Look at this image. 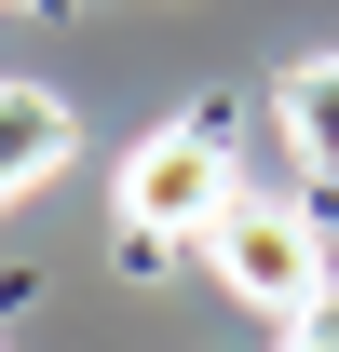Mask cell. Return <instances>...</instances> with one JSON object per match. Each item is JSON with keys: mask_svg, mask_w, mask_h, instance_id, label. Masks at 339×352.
Returning <instances> with one entry per match:
<instances>
[{"mask_svg": "<svg viewBox=\"0 0 339 352\" xmlns=\"http://www.w3.org/2000/svg\"><path fill=\"white\" fill-rule=\"evenodd\" d=\"M231 204H245V176H231V135H217V122L136 135V163H123V258L150 271L163 244H204Z\"/></svg>", "mask_w": 339, "mask_h": 352, "instance_id": "1", "label": "cell"}, {"mask_svg": "<svg viewBox=\"0 0 339 352\" xmlns=\"http://www.w3.org/2000/svg\"><path fill=\"white\" fill-rule=\"evenodd\" d=\"M204 258H217V285L245 311H271V325H298V311L326 298V230L298 217V204H258V190L204 230Z\"/></svg>", "mask_w": 339, "mask_h": 352, "instance_id": "2", "label": "cell"}, {"mask_svg": "<svg viewBox=\"0 0 339 352\" xmlns=\"http://www.w3.org/2000/svg\"><path fill=\"white\" fill-rule=\"evenodd\" d=\"M54 163H68V95H41V82H0V204H28Z\"/></svg>", "mask_w": 339, "mask_h": 352, "instance_id": "3", "label": "cell"}, {"mask_svg": "<svg viewBox=\"0 0 339 352\" xmlns=\"http://www.w3.org/2000/svg\"><path fill=\"white\" fill-rule=\"evenodd\" d=\"M271 122H285V149L312 176H339V54H298L285 82H271Z\"/></svg>", "mask_w": 339, "mask_h": 352, "instance_id": "4", "label": "cell"}, {"mask_svg": "<svg viewBox=\"0 0 339 352\" xmlns=\"http://www.w3.org/2000/svg\"><path fill=\"white\" fill-rule=\"evenodd\" d=\"M298 352H339V339H298Z\"/></svg>", "mask_w": 339, "mask_h": 352, "instance_id": "5", "label": "cell"}]
</instances>
